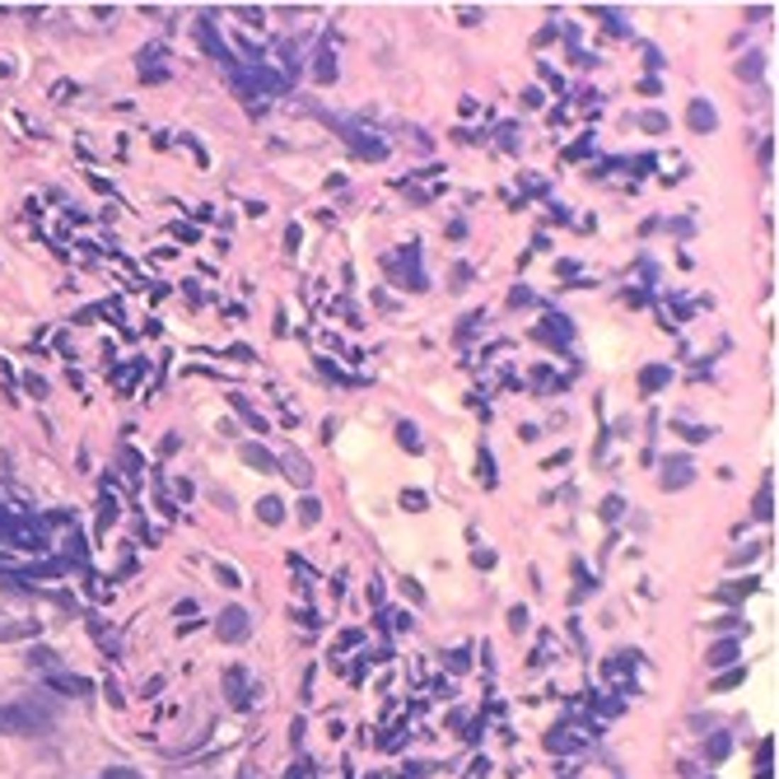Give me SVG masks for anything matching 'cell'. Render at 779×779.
Here are the masks:
<instances>
[{
	"label": "cell",
	"instance_id": "12",
	"mask_svg": "<svg viewBox=\"0 0 779 779\" xmlns=\"http://www.w3.org/2000/svg\"><path fill=\"white\" fill-rule=\"evenodd\" d=\"M243 462H247V467H257V471H276V457H271L262 444H243Z\"/></svg>",
	"mask_w": 779,
	"mask_h": 779
},
{
	"label": "cell",
	"instance_id": "32",
	"mask_svg": "<svg viewBox=\"0 0 779 779\" xmlns=\"http://www.w3.org/2000/svg\"><path fill=\"white\" fill-rule=\"evenodd\" d=\"M401 593H406V598H411V602H425V588H420V583H415V579H401Z\"/></svg>",
	"mask_w": 779,
	"mask_h": 779
},
{
	"label": "cell",
	"instance_id": "31",
	"mask_svg": "<svg viewBox=\"0 0 779 779\" xmlns=\"http://www.w3.org/2000/svg\"><path fill=\"white\" fill-rule=\"evenodd\" d=\"M523 625H527V607H513V612H509V630L518 634V630H523Z\"/></svg>",
	"mask_w": 779,
	"mask_h": 779
},
{
	"label": "cell",
	"instance_id": "35",
	"mask_svg": "<svg viewBox=\"0 0 779 779\" xmlns=\"http://www.w3.org/2000/svg\"><path fill=\"white\" fill-rule=\"evenodd\" d=\"M742 681V672H728V677H714V690H728V686H737Z\"/></svg>",
	"mask_w": 779,
	"mask_h": 779
},
{
	"label": "cell",
	"instance_id": "14",
	"mask_svg": "<svg viewBox=\"0 0 779 779\" xmlns=\"http://www.w3.org/2000/svg\"><path fill=\"white\" fill-rule=\"evenodd\" d=\"M668 379H672V369H668V364H649L644 374H639V392H658Z\"/></svg>",
	"mask_w": 779,
	"mask_h": 779
},
{
	"label": "cell",
	"instance_id": "7",
	"mask_svg": "<svg viewBox=\"0 0 779 779\" xmlns=\"http://www.w3.org/2000/svg\"><path fill=\"white\" fill-rule=\"evenodd\" d=\"M345 140H350V155H359V159H388V145H383L379 135H369V131H345Z\"/></svg>",
	"mask_w": 779,
	"mask_h": 779
},
{
	"label": "cell",
	"instance_id": "10",
	"mask_svg": "<svg viewBox=\"0 0 779 779\" xmlns=\"http://www.w3.org/2000/svg\"><path fill=\"white\" fill-rule=\"evenodd\" d=\"M686 122H690V131H700V135H710L714 126H719V112L710 108L705 99H695L690 103V112H686Z\"/></svg>",
	"mask_w": 779,
	"mask_h": 779
},
{
	"label": "cell",
	"instance_id": "27",
	"mask_svg": "<svg viewBox=\"0 0 779 779\" xmlns=\"http://www.w3.org/2000/svg\"><path fill=\"white\" fill-rule=\"evenodd\" d=\"M383 625H388L392 634H401V630H411V616H406V612H388V616H383Z\"/></svg>",
	"mask_w": 779,
	"mask_h": 779
},
{
	"label": "cell",
	"instance_id": "9",
	"mask_svg": "<svg viewBox=\"0 0 779 779\" xmlns=\"http://www.w3.org/2000/svg\"><path fill=\"white\" fill-rule=\"evenodd\" d=\"M196 38H201V47H206V52H211L215 61H220V66H234V52H229V47L220 43V33H215V23H211V19H201V33H196Z\"/></svg>",
	"mask_w": 779,
	"mask_h": 779
},
{
	"label": "cell",
	"instance_id": "28",
	"mask_svg": "<svg viewBox=\"0 0 779 779\" xmlns=\"http://www.w3.org/2000/svg\"><path fill=\"white\" fill-rule=\"evenodd\" d=\"M677 435H681V439H710L714 430H710V425H686V420H681V425H677Z\"/></svg>",
	"mask_w": 779,
	"mask_h": 779
},
{
	"label": "cell",
	"instance_id": "19",
	"mask_svg": "<svg viewBox=\"0 0 779 779\" xmlns=\"http://www.w3.org/2000/svg\"><path fill=\"white\" fill-rule=\"evenodd\" d=\"M733 658H737V639H724V644H714L710 654H705V663H710V668H724Z\"/></svg>",
	"mask_w": 779,
	"mask_h": 779
},
{
	"label": "cell",
	"instance_id": "16",
	"mask_svg": "<svg viewBox=\"0 0 779 779\" xmlns=\"http://www.w3.org/2000/svg\"><path fill=\"white\" fill-rule=\"evenodd\" d=\"M751 509H756V523H770V518H775V490H770V481L756 490V504H751Z\"/></svg>",
	"mask_w": 779,
	"mask_h": 779
},
{
	"label": "cell",
	"instance_id": "6",
	"mask_svg": "<svg viewBox=\"0 0 779 779\" xmlns=\"http://www.w3.org/2000/svg\"><path fill=\"white\" fill-rule=\"evenodd\" d=\"M276 467H280V471H290V481H294L299 490H308V486H313V467H308V457H303L299 448H285V457H280Z\"/></svg>",
	"mask_w": 779,
	"mask_h": 779
},
{
	"label": "cell",
	"instance_id": "37",
	"mask_svg": "<svg viewBox=\"0 0 779 779\" xmlns=\"http://www.w3.org/2000/svg\"><path fill=\"white\" fill-rule=\"evenodd\" d=\"M103 779H140V775H135V770H122V766H117V770H108Z\"/></svg>",
	"mask_w": 779,
	"mask_h": 779
},
{
	"label": "cell",
	"instance_id": "21",
	"mask_svg": "<svg viewBox=\"0 0 779 779\" xmlns=\"http://www.w3.org/2000/svg\"><path fill=\"white\" fill-rule=\"evenodd\" d=\"M224 686H229V700H234V710H247V695H243V668L229 672V677H224Z\"/></svg>",
	"mask_w": 779,
	"mask_h": 779
},
{
	"label": "cell",
	"instance_id": "2",
	"mask_svg": "<svg viewBox=\"0 0 779 779\" xmlns=\"http://www.w3.org/2000/svg\"><path fill=\"white\" fill-rule=\"evenodd\" d=\"M383 271H388L397 285L406 290H425V276H420V247H401V252L383 257Z\"/></svg>",
	"mask_w": 779,
	"mask_h": 779
},
{
	"label": "cell",
	"instance_id": "11",
	"mask_svg": "<svg viewBox=\"0 0 779 779\" xmlns=\"http://www.w3.org/2000/svg\"><path fill=\"white\" fill-rule=\"evenodd\" d=\"M733 70H737V79H746V84H756V79H761V70H766V56H761V52H751V56H742V61H737Z\"/></svg>",
	"mask_w": 779,
	"mask_h": 779
},
{
	"label": "cell",
	"instance_id": "1",
	"mask_svg": "<svg viewBox=\"0 0 779 779\" xmlns=\"http://www.w3.org/2000/svg\"><path fill=\"white\" fill-rule=\"evenodd\" d=\"M52 728V714L33 705H0V733L10 737H43Z\"/></svg>",
	"mask_w": 779,
	"mask_h": 779
},
{
	"label": "cell",
	"instance_id": "22",
	"mask_svg": "<svg viewBox=\"0 0 779 779\" xmlns=\"http://www.w3.org/2000/svg\"><path fill=\"white\" fill-rule=\"evenodd\" d=\"M728 751H733V737H728V733H714L710 746H705V756H710V761H724Z\"/></svg>",
	"mask_w": 779,
	"mask_h": 779
},
{
	"label": "cell",
	"instance_id": "38",
	"mask_svg": "<svg viewBox=\"0 0 779 779\" xmlns=\"http://www.w3.org/2000/svg\"><path fill=\"white\" fill-rule=\"evenodd\" d=\"M756 779H770V775H766V770H761V775H756Z\"/></svg>",
	"mask_w": 779,
	"mask_h": 779
},
{
	"label": "cell",
	"instance_id": "34",
	"mask_svg": "<svg viewBox=\"0 0 779 779\" xmlns=\"http://www.w3.org/2000/svg\"><path fill=\"white\" fill-rule=\"evenodd\" d=\"M401 504H406V509H425V495H420V490H406V495H401Z\"/></svg>",
	"mask_w": 779,
	"mask_h": 779
},
{
	"label": "cell",
	"instance_id": "3",
	"mask_svg": "<svg viewBox=\"0 0 779 779\" xmlns=\"http://www.w3.org/2000/svg\"><path fill=\"white\" fill-rule=\"evenodd\" d=\"M238 89L243 94H276V89H290V70H285V75H276V70H238Z\"/></svg>",
	"mask_w": 779,
	"mask_h": 779
},
{
	"label": "cell",
	"instance_id": "29",
	"mask_svg": "<svg viewBox=\"0 0 779 779\" xmlns=\"http://www.w3.org/2000/svg\"><path fill=\"white\" fill-rule=\"evenodd\" d=\"M756 556H761V546H746V551H737V556L728 560V569H733V565H751Z\"/></svg>",
	"mask_w": 779,
	"mask_h": 779
},
{
	"label": "cell",
	"instance_id": "25",
	"mask_svg": "<svg viewBox=\"0 0 779 779\" xmlns=\"http://www.w3.org/2000/svg\"><path fill=\"white\" fill-rule=\"evenodd\" d=\"M476 467H481V486H495V462L486 448H476Z\"/></svg>",
	"mask_w": 779,
	"mask_h": 779
},
{
	"label": "cell",
	"instance_id": "36",
	"mask_svg": "<svg viewBox=\"0 0 779 779\" xmlns=\"http://www.w3.org/2000/svg\"><path fill=\"white\" fill-rule=\"evenodd\" d=\"M215 574H220V583H229V588H238V574H234V569H224V565H215Z\"/></svg>",
	"mask_w": 779,
	"mask_h": 779
},
{
	"label": "cell",
	"instance_id": "15",
	"mask_svg": "<svg viewBox=\"0 0 779 779\" xmlns=\"http://www.w3.org/2000/svg\"><path fill=\"white\" fill-rule=\"evenodd\" d=\"M257 518H262V523H285V504H280L276 495H262V500H257Z\"/></svg>",
	"mask_w": 779,
	"mask_h": 779
},
{
	"label": "cell",
	"instance_id": "5",
	"mask_svg": "<svg viewBox=\"0 0 779 779\" xmlns=\"http://www.w3.org/2000/svg\"><path fill=\"white\" fill-rule=\"evenodd\" d=\"M537 341H546V345H556V350H565L569 341H574V327H569V318H560V313H546L542 318V327H537Z\"/></svg>",
	"mask_w": 779,
	"mask_h": 779
},
{
	"label": "cell",
	"instance_id": "8",
	"mask_svg": "<svg viewBox=\"0 0 779 779\" xmlns=\"http://www.w3.org/2000/svg\"><path fill=\"white\" fill-rule=\"evenodd\" d=\"M686 481H695L690 457H663V490H681Z\"/></svg>",
	"mask_w": 779,
	"mask_h": 779
},
{
	"label": "cell",
	"instance_id": "26",
	"mask_svg": "<svg viewBox=\"0 0 779 779\" xmlns=\"http://www.w3.org/2000/svg\"><path fill=\"white\" fill-rule=\"evenodd\" d=\"M318 79H323V84H332V79H336V61H332V52H318Z\"/></svg>",
	"mask_w": 779,
	"mask_h": 779
},
{
	"label": "cell",
	"instance_id": "33",
	"mask_svg": "<svg viewBox=\"0 0 779 779\" xmlns=\"http://www.w3.org/2000/svg\"><path fill=\"white\" fill-rule=\"evenodd\" d=\"M644 126H649V131H663V126H668V117H663V112H644Z\"/></svg>",
	"mask_w": 779,
	"mask_h": 779
},
{
	"label": "cell",
	"instance_id": "23",
	"mask_svg": "<svg viewBox=\"0 0 779 779\" xmlns=\"http://www.w3.org/2000/svg\"><path fill=\"white\" fill-rule=\"evenodd\" d=\"M318 518H323V504H318V500H313V495H308V500L299 504V523H303V527H313V523H318Z\"/></svg>",
	"mask_w": 779,
	"mask_h": 779
},
{
	"label": "cell",
	"instance_id": "30",
	"mask_svg": "<svg viewBox=\"0 0 779 779\" xmlns=\"http://www.w3.org/2000/svg\"><path fill=\"white\" fill-rule=\"evenodd\" d=\"M523 303H532V290H527V285H518V290L509 294V308H523Z\"/></svg>",
	"mask_w": 779,
	"mask_h": 779
},
{
	"label": "cell",
	"instance_id": "24",
	"mask_svg": "<svg viewBox=\"0 0 779 779\" xmlns=\"http://www.w3.org/2000/svg\"><path fill=\"white\" fill-rule=\"evenodd\" d=\"M234 406H238V415H243V420H247V425H252V430H257V435H262V430H267V420H262V415H257V411H252V406H247V401H243V397H234Z\"/></svg>",
	"mask_w": 779,
	"mask_h": 779
},
{
	"label": "cell",
	"instance_id": "18",
	"mask_svg": "<svg viewBox=\"0 0 779 779\" xmlns=\"http://www.w3.org/2000/svg\"><path fill=\"white\" fill-rule=\"evenodd\" d=\"M756 593V579H737V583H724V588L714 593V598H724V602H742Z\"/></svg>",
	"mask_w": 779,
	"mask_h": 779
},
{
	"label": "cell",
	"instance_id": "20",
	"mask_svg": "<svg viewBox=\"0 0 779 779\" xmlns=\"http://www.w3.org/2000/svg\"><path fill=\"white\" fill-rule=\"evenodd\" d=\"M397 444L406 448V453H420V430H415L411 420H397Z\"/></svg>",
	"mask_w": 779,
	"mask_h": 779
},
{
	"label": "cell",
	"instance_id": "17",
	"mask_svg": "<svg viewBox=\"0 0 779 779\" xmlns=\"http://www.w3.org/2000/svg\"><path fill=\"white\" fill-rule=\"evenodd\" d=\"M574 746H583L579 733H569V728H556V733L546 737V751H574Z\"/></svg>",
	"mask_w": 779,
	"mask_h": 779
},
{
	"label": "cell",
	"instance_id": "13",
	"mask_svg": "<svg viewBox=\"0 0 779 779\" xmlns=\"http://www.w3.org/2000/svg\"><path fill=\"white\" fill-rule=\"evenodd\" d=\"M52 690H61V695H89V681H84V677H70V672H56Z\"/></svg>",
	"mask_w": 779,
	"mask_h": 779
},
{
	"label": "cell",
	"instance_id": "4",
	"mask_svg": "<svg viewBox=\"0 0 779 779\" xmlns=\"http://www.w3.org/2000/svg\"><path fill=\"white\" fill-rule=\"evenodd\" d=\"M215 630H220V639H229V644H243L247 634H252V621H247L243 607H224L220 621H215Z\"/></svg>",
	"mask_w": 779,
	"mask_h": 779
}]
</instances>
